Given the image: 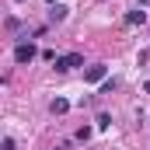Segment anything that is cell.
Masks as SVG:
<instances>
[{
  "instance_id": "obj_1",
  "label": "cell",
  "mask_w": 150,
  "mask_h": 150,
  "mask_svg": "<svg viewBox=\"0 0 150 150\" xmlns=\"http://www.w3.org/2000/svg\"><path fill=\"white\" fill-rule=\"evenodd\" d=\"M32 59H35V45H32V42H18V45H14V63L25 67V63H32Z\"/></svg>"
},
{
  "instance_id": "obj_2",
  "label": "cell",
  "mask_w": 150,
  "mask_h": 150,
  "mask_svg": "<svg viewBox=\"0 0 150 150\" xmlns=\"http://www.w3.org/2000/svg\"><path fill=\"white\" fill-rule=\"evenodd\" d=\"M74 67H84V56H80V52H67V56H56V70H59V74H67V70H74Z\"/></svg>"
},
{
  "instance_id": "obj_3",
  "label": "cell",
  "mask_w": 150,
  "mask_h": 150,
  "mask_svg": "<svg viewBox=\"0 0 150 150\" xmlns=\"http://www.w3.org/2000/svg\"><path fill=\"white\" fill-rule=\"evenodd\" d=\"M84 80H87V84H101V80H108V67H105V63L87 67V70H84Z\"/></svg>"
},
{
  "instance_id": "obj_4",
  "label": "cell",
  "mask_w": 150,
  "mask_h": 150,
  "mask_svg": "<svg viewBox=\"0 0 150 150\" xmlns=\"http://www.w3.org/2000/svg\"><path fill=\"white\" fill-rule=\"evenodd\" d=\"M49 112H52V115L70 112V101H67V98H52V101H49Z\"/></svg>"
},
{
  "instance_id": "obj_5",
  "label": "cell",
  "mask_w": 150,
  "mask_h": 150,
  "mask_svg": "<svg viewBox=\"0 0 150 150\" xmlns=\"http://www.w3.org/2000/svg\"><path fill=\"white\" fill-rule=\"evenodd\" d=\"M126 25H147V11H140V7L129 11V14H126Z\"/></svg>"
},
{
  "instance_id": "obj_6",
  "label": "cell",
  "mask_w": 150,
  "mask_h": 150,
  "mask_svg": "<svg viewBox=\"0 0 150 150\" xmlns=\"http://www.w3.org/2000/svg\"><path fill=\"white\" fill-rule=\"evenodd\" d=\"M49 21H52V25H56V21H67V7H59V4H56V7L49 11Z\"/></svg>"
},
{
  "instance_id": "obj_7",
  "label": "cell",
  "mask_w": 150,
  "mask_h": 150,
  "mask_svg": "<svg viewBox=\"0 0 150 150\" xmlns=\"http://www.w3.org/2000/svg\"><path fill=\"white\" fill-rule=\"evenodd\" d=\"M112 126V115L108 112H98V129H108Z\"/></svg>"
},
{
  "instance_id": "obj_8",
  "label": "cell",
  "mask_w": 150,
  "mask_h": 150,
  "mask_svg": "<svg viewBox=\"0 0 150 150\" xmlns=\"http://www.w3.org/2000/svg\"><path fill=\"white\" fill-rule=\"evenodd\" d=\"M115 87H119V80H115V77H112V80H105V87H101V94H112Z\"/></svg>"
},
{
  "instance_id": "obj_9",
  "label": "cell",
  "mask_w": 150,
  "mask_h": 150,
  "mask_svg": "<svg viewBox=\"0 0 150 150\" xmlns=\"http://www.w3.org/2000/svg\"><path fill=\"white\" fill-rule=\"evenodd\" d=\"M0 150H14V140H11V136H7V140H4V143H0Z\"/></svg>"
},
{
  "instance_id": "obj_10",
  "label": "cell",
  "mask_w": 150,
  "mask_h": 150,
  "mask_svg": "<svg viewBox=\"0 0 150 150\" xmlns=\"http://www.w3.org/2000/svg\"><path fill=\"white\" fill-rule=\"evenodd\" d=\"M45 4H49V7H52V4H56V0H45Z\"/></svg>"
},
{
  "instance_id": "obj_11",
  "label": "cell",
  "mask_w": 150,
  "mask_h": 150,
  "mask_svg": "<svg viewBox=\"0 0 150 150\" xmlns=\"http://www.w3.org/2000/svg\"><path fill=\"white\" fill-rule=\"evenodd\" d=\"M18 4H21V0H18Z\"/></svg>"
},
{
  "instance_id": "obj_12",
  "label": "cell",
  "mask_w": 150,
  "mask_h": 150,
  "mask_svg": "<svg viewBox=\"0 0 150 150\" xmlns=\"http://www.w3.org/2000/svg\"><path fill=\"white\" fill-rule=\"evenodd\" d=\"M52 150H56V147H52Z\"/></svg>"
}]
</instances>
